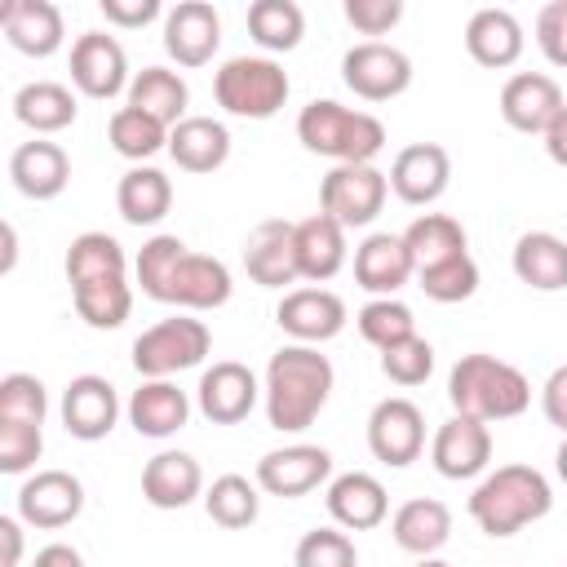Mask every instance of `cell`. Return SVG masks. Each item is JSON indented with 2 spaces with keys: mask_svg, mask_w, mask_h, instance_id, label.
Returning a JSON list of instances; mask_svg holds the SVG:
<instances>
[{
  "mask_svg": "<svg viewBox=\"0 0 567 567\" xmlns=\"http://www.w3.org/2000/svg\"><path fill=\"white\" fill-rule=\"evenodd\" d=\"M133 270L151 301L182 306V310H217L235 292L226 261H217L208 252H190L177 235H151L137 252Z\"/></svg>",
  "mask_w": 567,
  "mask_h": 567,
  "instance_id": "cell-1",
  "label": "cell"
},
{
  "mask_svg": "<svg viewBox=\"0 0 567 567\" xmlns=\"http://www.w3.org/2000/svg\"><path fill=\"white\" fill-rule=\"evenodd\" d=\"M332 363L328 354H319V346H279L266 363V381H261V403H266V421L279 434H301L306 425H315V416L323 412L328 394H332Z\"/></svg>",
  "mask_w": 567,
  "mask_h": 567,
  "instance_id": "cell-2",
  "label": "cell"
},
{
  "mask_svg": "<svg viewBox=\"0 0 567 567\" xmlns=\"http://www.w3.org/2000/svg\"><path fill=\"white\" fill-rule=\"evenodd\" d=\"M447 399L456 416L492 425V421H509L527 412L532 381L496 354H461L456 368L447 372Z\"/></svg>",
  "mask_w": 567,
  "mask_h": 567,
  "instance_id": "cell-3",
  "label": "cell"
},
{
  "mask_svg": "<svg viewBox=\"0 0 567 567\" xmlns=\"http://www.w3.org/2000/svg\"><path fill=\"white\" fill-rule=\"evenodd\" d=\"M549 509H554V487L536 465H496L470 496V518L478 523V532L496 540L523 532Z\"/></svg>",
  "mask_w": 567,
  "mask_h": 567,
  "instance_id": "cell-4",
  "label": "cell"
},
{
  "mask_svg": "<svg viewBox=\"0 0 567 567\" xmlns=\"http://www.w3.org/2000/svg\"><path fill=\"white\" fill-rule=\"evenodd\" d=\"M297 142L310 155H323L337 164H372L385 146V124L368 111H350L332 97H315L297 115Z\"/></svg>",
  "mask_w": 567,
  "mask_h": 567,
  "instance_id": "cell-5",
  "label": "cell"
},
{
  "mask_svg": "<svg viewBox=\"0 0 567 567\" xmlns=\"http://www.w3.org/2000/svg\"><path fill=\"white\" fill-rule=\"evenodd\" d=\"M292 84H288V71L270 58V53H239L230 62H221V71L213 75V97L226 115H239V120H270L284 102H288Z\"/></svg>",
  "mask_w": 567,
  "mask_h": 567,
  "instance_id": "cell-6",
  "label": "cell"
},
{
  "mask_svg": "<svg viewBox=\"0 0 567 567\" xmlns=\"http://www.w3.org/2000/svg\"><path fill=\"white\" fill-rule=\"evenodd\" d=\"M213 350V332L204 319L190 315H173L151 323L137 341H133V368L142 381H168L186 368H199Z\"/></svg>",
  "mask_w": 567,
  "mask_h": 567,
  "instance_id": "cell-7",
  "label": "cell"
},
{
  "mask_svg": "<svg viewBox=\"0 0 567 567\" xmlns=\"http://www.w3.org/2000/svg\"><path fill=\"white\" fill-rule=\"evenodd\" d=\"M385 195H390V177L377 164H337L319 182V213L354 230L377 221V213L385 208Z\"/></svg>",
  "mask_w": 567,
  "mask_h": 567,
  "instance_id": "cell-8",
  "label": "cell"
},
{
  "mask_svg": "<svg viewBox=\"0 0 567 567\" xmlns=\"http://www.w3.org/2000/svg\"><path fill=\"white\" fill-rule=\"evenodd\" d=\"M341 80L354 97L363 102H390L399 93H408L412 84V58L385 40H363L350 44L341 58Z\"/></svg>",
  "mask_w": 567,
  "mask_h": 567,
  "instance_id": "cell-9",
  "label": "cell"
},
{
  "mask_svg": "<svg viewBox=\"0 0 567 567\" xmlns=\"http://www.w3.org/2000/svg\"><path fill=\"white\" fill-rule=\"evenodd\" d=\"M71 84L84 93V97H115V93H128L133 75H128V58H124V44L106 31H84L75 35L71 44Z\"/></svg>",
  "mask_w": 567,
  "mask_h": 567,
  "instance_id": "cell-10",
  "label": "cell"
},
{
  "mask_svg": "<svg viewBox=\"0 0 567 567\" xmlns=\"http://www.w3.org/2000/svg\"><path fill=\"white\" fill-rule=\"evenodd\" d=\"M84 509V483L71 470H35L18 487V518L40 532H58L75 523Z\"/></svg>",
  "mask_w": 567,
  "mask_h": 567,
  "instance_id": "cell-11",
  "label": "cell"
},
{
  "mask_svg": "<svg viewBox=\"0 0 567 567\" xmlns=\"http://www.w3.org/2000/svg\"><path fill=\"white\" fill-rule=\"evenodd\" d=\"M368 447L381 465H412L425 447V416L412 399H381L372 412H368Z\"/></svg>",
  "mask_w": 567,
  "mask_h": 567,
  "instance_id": "cell-12",
  "label": "cell"
},
{
  "mask_svg": "<svg viewBox=\"0 0 567 567\" xmlns=\"http://www.w3.org/2000/svg\"><path fill=\"white\" fill-rule=\"evenodd\" d=\"M328 478H332V452L319 443H288V447H275L257 461V487L266 496L292 501V496L315 492Z\"/></svg>",
  "mask_w": 567,
  "mask_h": 567,
  "instance_id": "cell-13",
  "label": "cell"
},
{
  "mask_svg": "<svg viewBox=\"0 0 567 567\" xmlns=\"http://www.w3.org/2000/svg\"><path fill=\"white\" fill-rule=\"evenodd\" d=\"M261 399V381L239 359H217L195 385V403L213 425H239Z\"/></svg>",
  "mask_w": 567,
  "mask_h": 567,
  "instance_id": "cell-14",
  "label": "cell"
},
{
  "mask_svg": "<svg viewBox=\"0 0 567 567\" xmlns=\"http://www.w3.org/2000/svg\"><path fill=\"white\" fill-rule=\"evenodd\" d=\"M275 323L297 346H323L346 328V301L332 288H288L275 306Z\"/></svg>",
  "mask_w": 567,
  "mask_h": 567,
  "instance_id": "cell-15",
  "label": "cell"
},
{
  "mask_svg": "<svg viewBox=\"0 0 567 567\" xmlns=\"http://www.w3.org/2000/svg\"><path fill=\"white\" fill-rule=\"evenodd\" d=\"M115 421H120V394H115V385L106 377L80 372V377L66 381V390H62V425H66L71 439L97 443V439H106L115 430Z\"/></svg>",
  "mask_w": 567,
  "mask_h": 567,
  "instance_id": "cell-16",
  "label": "cell"
},
{
  "mask_svg": "<svg viewBox=\"0 0 567 567\" xmlns=\"http://www.w3.org/2000/svg\"><path fill=\"white\" fill-rule=\"evenodd\" d=\"M217 44H221V18L208 0H182L164 13V49L177 66L213 62Z\"/></svg>",
  "mask_w": 567,
  "mask_h": 567,
  "instance_id": "cell-17",
  "label": "cell"
},
{
  "mask_svg": "<svg viewBox=\"0 0 567 567\" xmlns=\"http://www.w3.org/2000/svg\"><path fill=\"white\" fill-rule=\"evenodd\" d=\"M563 106H567L563 102V89L545 71H518L501 89V115L518 133H540L545 137V128L563 115Z\"/></svg>",
  "mask_w": 567,
  "mask_h": 567,
  "instance_id": "cell-18",
  "label": "cell"
},
{
  "mask_svg": "<svg viewBox=\"0 0 567 567\" xmlns=\"http://www.w3.org/2000/svg\"><path fill=\"white\" fill-rule=\"evenodd\" d=\"M385 177H390V190L403 204L425 208V204H434L447 190V182H452V155L439 142H412V146H403L394 155V164H390Z\"/></svg>",
  "mask_w": 567,
  "mask_h": 567,
  "instance_id": "cell-19",
  "label": "cell"
},
{
  "mask_svg": "<svg viewBox=\"0 0 567 567\" xmlns=\"http://www.w3.org/2000/svg\"><path fill=\"white\" fill-rule=\"evenodd\" d=\"M244 270L261 288L297 284L301 279V270H297V221L270 217V221L252 226V235L244 244Z\"/></svg>",
  "mask_w": 567,
  "mask_h": 567,
  "instance_id": "cell-20",
  "label": "cell"
},
{
  "mask_svg": "<svg viewBox=\"0 0 567 567\" xmlns=\"http://www.w3.org/2000/svg\"><path fill=\"white\" fill-rule=\"evenodd\" d=\"M430 461L443 478H478L492 461V434L483 421H470V416H447L439 430H434V443H430Z\"/></svg>",
  "mask_w": 567,
  "mask_h": 567,
  "instance_id": "cell-21",
  "label": "cell"
},
{
  "mask_svg": "<svg viewBox=\"0 0 567 567\" xmlns=\"http://www.w3.org/2000/svg\"><path fill=\"white\" fill-rule=\"evenodd\" d=\"M328 514L341 532H368V527H381L385 514H390V496H385V483L368 470H350V474H337L328 483Z\"/></svg>",
  "mask_w": 567,
  "mask_h": 567,
  "instance_id": "cell-22",
  "label": "cell"
},
{
  "mask_svg": "<svg viewBox=\"0 0 567 567\" xmlns=\"http://www.w3.org/2000/svg\"><path fill=\"white\" fill-rule=\"evenodd\" d=\"M0 27H4L9 44L27 58H49L66 40L62 9L53 0H4L0 4Z\"/></svg>",
  "mask_w": 567,
  "mask_h": 567,
  "instance_id": "cell-23",
  "label": "cell"
},
{
  "mask_svg": "<svg viewBox=\"0 0 567 567\" xmlns=\"http://www.w3.org/2000/svg\"><path fill=\"white\" fill-rule=\"evenodd\" d=\"M412 275H416V266H412L403 235L377 230L354 248V284L372 297H394Z\"/></svg>",
  "mask_w": 567,
  "mask_h": 567,
  "instance_id": "cell-24",
  "label": "cell"
},
{
  "mask_svg": "<svg viewBox=\"0 0 567 567\" xmlns=\"http://www.w3.org/2000/svg\"><path fill=\"white\" fill-rule=\"evenodd\" d=\"M523 44H527L523 22H518L509 9L487 4V9L470 13V22H465V49H470V58H474L478 66L505 71V66H514V62L523 58Z\"/></svg>",
  "mask_w": 567,
  "mask_h": 567,
  "instance_id": "cell-25",
  "label": "cell"
},
{
  "mask_svg": "<svg viewBox=\"0 0 567 567\" xmlns=\"http://www.w3.org/2000/svg\"><path fill=\"white\" fill-rule=\"evenodd\" d=\"M9 177L27 199H58L71 182V159L58 142L31 137L22 146H13L9 155Z\"/></svg>",
  "mask_w": 567,
  "mask_h": 567,
  "instance_id": "cell-26",
  "label": "cell"
},
{
  "mask_svg": "<svg viewBox=\"0 0 567 567\" xmlns=\"http://www.w3.org/2000/svg\"><path fill=\"white\" fill-rule=\"evenodd\" d=\"M204 492V470L190 452H155L142 470V496L155 509H186Z\"/></svg>",
  "mask_w": 567,
  "mask_h": 567,
  "instance_id": "cell-27",
  "label": "cell"
},
{
  "mask_svg": "<svg viewBox=\"0 0 567 567\" xmlns=\"http://www.w3.org/2000/svg\"><path fill=\"white\" fill-rule=\"evenodd\" d=\"M168 155L186 173H217L230 159V133L213 115H186L168 128Z\"/></svg>",
  "mask_w": 567,
  "mask_h": 567,
  "instance_id": "cell-28",
  "label": "cell"
},
{
  "mask_svg": "<svg viewBox=\"0 0 567 567\" xmlns=\"http://www.w3.org/2000/svg\"><path fill=\"white\" fill-rule=\"evenodd\" d=\"M390 536H394L399 549H408L416 558H434L452 536V509L443 501H434V496H412V501H403L394 509Z\"/></svg>",
  "mask_w": 567,
  "mask_h": 567,
  "instance_id": "cell-29",
  "label": "cell"
},
{
  "mask_svg": "<svg viewBox=\"0 0 567 567\" xmlns=\"http://www.w3.org/2000/svg\"><path fill=\"white\" fill-rule=\"evenodd\" d=\"M186 416H190V399L173 381H142L128 394V425L142 439H168L186 425Z\"/></svg>",
  "mask_w": 567,
  "mask_h": 567,
  "instance_id": "cell-30",
  "label": "cell"
},
{
  "mask_svg": "<svg viewBox=\"0 0 567 567\" xmlns=\"http://www.w3.org/2000/svg\"><path fill=\"white\" fill-rule=\"evenodd\" d=\"M346 266V226L328 213L297 221V270L306 284H328Z\"/></svg>",
  "mask_w": 567,
  "mask_h": 567,
  "instance_id": "cell-31",
  "label": "cell"
},
{
  "mask_svg": "<svg viewBox=\"0 0 567 567\" xmlns=\"http://www.w3.org/2000/svg\"><path fill=\"white\" fill-rule=\"evenodd\" d=\"M514 275L536 288V292H558L567 288V239H558L554 230H527L514 244Z\"/></svg>",
  "mask_w": 567,
  "mask_h": 567,
  "instance_id": "cell-32",
  "label": "cell"
},
{
  "mask_svg": "<svg viewBox=\"0 0 567 567\" xmlns=\"http://www.w3.org/2000/svg\"><path fill=\"white\" fill-rule=\"evenodd\" d=\"M115 208L128 226H155L173 208V182L151 164H133L115 186Z\"/></svg>",
  "mask_w": 567,
  "mask_h": 567,
  "instance_id": "cell-33",
  "label": "cell"
},
{
  "mask_svg": "<svg viewBox=\"0 0 567 567\" xmlns=\"http://www.w3.org/2000/svg\"><path fill=\"white\" fill-rule=\"evenodd\" d=\"M186 102H190V89H186V80H182L177 71H168V66H142V71L133 75V84H128V106L146 111V115L159 120L164 128H173V124L186 120Z\"/></svg>",
  "mask_w": 567,
  "mask_h": 567,
  "instance_id": "cell-34",
  "label": "cell"
},
{
  "mask_svg": "<svg viewBox=\"0 0 567 567\" xmlns=\"http://www.w3.org/2000/svg\"><path fill=\"white\" fill-rule=\"evenodd\" d=\"M75 93L58 80H31L13 93V115L31 133H62L66 124H75Z\"/></svg>",
  "mask_w": 567,
  "mask_h": 567,
  "instance_id": "cell-35",
  "label": "cell"
},
{
  "mask_svg": "<svg viewBox=\"0 0 567 567\" xmlns=\"http://www.w3.org/2000/svg\"><path fill=\"white\" fill-rule=\"evenodd\" d=\"M403 244H408L416 270H430V266H443V261L470 252L465 226H461L456 217H447V213H421V217L403 230Z\"/></svg>",
  "mask_w": 567,
  "mask_h": 567,
  "instance_id": "cell-36",
  "label": "cell"
},
{
  "mask_svg": "<svg viewBox=\"0 0 567 567\" xmlns=\"http://www.w3.org/2000/svg\"><path fill=\"white\" fill-rule=\"evenodd\" d=\"M128 275V257L120 248V239H111L106 230H84L71 239L66 248V284H93V279H120Z\"/></svg>",
  "mask_w": 567,
  "mask_h": 567,
  "instance_id": "cell-37",
  "label": "cell"
},
{
  "mask_svg": "<svg viewBox=\"0 0 567 567\" xmlns=\"http://www.w3.org/2000/svg\"><path fill=\"white\" fill-rule=\"evenodd\" d=\"M248 35L266 53H288L306 35V13L297 0H252L248 4Z\"/></svg>",
  "mask_w": 567,
  "mask_h": 567,
  "instance_id": "cell-38",
  "label": "cell"
},
{
  "mask_svg": "<svg viewBox=\"0 0 567 567\" xmlns=\"http://www.w3.org/2000/svg\"><path fill=\"white\" fill-rule=\"evenodd\" d=\"M71 301H75V315L89 328H120L128 319V310H133V288H128V275L93 279V284H75Z\"/></svg>",
  "mask_w": 567,
  "mask_h": 567,
  "instance_id": "cell-39",
  "label": "cell"
},
{
  "mask_svg": "<svg viewBox=\"0 0 567 567\" xmlns=\"http://www.w3.org/2000/svg\"><path fill=\"white\" fill-rule=\"evenodd\" d=\"M204 509L217 527L226 532H239V527H252L257 514H261V496H257V483H248L244 474H221L213 478V487L204 492Z\"/></svg>",
  "mask_w": 567,
  "mask_h": 567,
  "instance_id": "cell-40",
  "label": "cell"
},
{
  "mask_svg": "<svg viewBox=\"0 0 567 567\" xmlns=\"http://www.w3.org/2000/svg\"><path fill=\"white\" fill-rule=\"evenodd\" d=\"M106 137H111L115 155H124V159H133V164L151 159L155 151H168V128H164L159 120H151L146 111L128 106V102H124V106L111 115Z\"/></svg>",
  "mask_w": 567,
  "mask_h": 567,
  "instance_id": "cell-41",
  "label": "cell"
},
{
  "mask_svg": "<svg viewBox=\"0 0 567 567\" xmlns=\"http://www.w3.org/2000/svg\"><path fill=\"white\" fill-rule=\"evenodd\" d=\"M354 323H359V337H363L368 346H377V350H390V346L416 337L412 306H403L399 297H372V301L354 315Z\"/></svg>",
  "mask_w": 567,
  "mask_h": 567,
  "instance_id": "cell-42",
  "label": "cell"
},
{
  "mask_svg": "<svg viewBox=\"0 0 567 567\" xmlns=\"http://www.w3.org/2000/svg\"><path fill=\"white\" fill-rule=\"evenodd\" d=\"M416 284H421V292H425L430 301L452 306V301H465V297L478 292V266H474L470 252H461V257H452V261H443V266L416 270Z\"/></svg>",
  "mask_w": 567,
  "mask_h": 567,
  "instance_id": "cell-43",
  "label": "cell"
},
{
  "mask_svg": "<svg viewBox=\"0 0 567 567\" xmlns=\"http://www.w3.org/2000/svg\"><path fill=\"white\" fill-rule=\"evenodd\" d=\"M292 567H359V554L341 527H315L297 540Z\"/></svg>",
  "mask_w": 567,
  "mask_h": 567,
  "instance_id": "cell-44",
  "label": "cell"
},
{
  "mask_svg": "<svg viewBox=\"0 0 567 567\" xmlns=\"http://www.w3.org/2000/svg\"><path fill=\"white\" fill-rule=\"evenodd\" d=\"M44 412H49V394H44V381L31 377V372H9L0 381V421H31V425H44Z\"/></svg>",
  "mask_w": 567,
  "mask_h": 567,
  "instance_id": "cell-45",
  "label": "cell"
},
{
  "mask_svg": "<svg viewBox=\"0 0 567 567\" xmlns=\"http://www.w3.org/2000/svg\"><path fill=\"white\" fill-rule=\"evenodd\" d=\"M381 372L394 381V385H421L430 381L434 372V346L425 337H408L390 350H381Z\"/></svg>",
  "mask_w": 567,
  "mask_h": 567,
  "instance_id": "cell-46",
  "label": "cell"
},
{
  "mask_svg": "<svg viewBox=\"0 0 567 567\" xmlns=\"http://www.w3.org/2000/svg\"><path fill=\"white\" fill-rule=\"evenodd\" d=\"M44 452V434L31 421H0V474H27Z\"/></svg>",
  "mask_w": 567,
  "mask_h": 567,
  "instance_id": "cell-47",
  "label": "cell"
},
{
  "mask_svg": "<svg viewBox=\"0 0 567 567\" xmlns=\"http://www.w3.org/2000/svg\"><path fill=\"white\" fill-rule=\"evenodd\" d=\"M341 13H346V22H350L359 35H385V31L399 27L403 0H346Z\"/></svg>",
  "mask_w": 567,
  "mask_h": 567,
  "instance_id": "cell-48",
  "label": "cell"
},
{
  "mask_svg": "<svg viewBox=\"0 0 567 567\" xmlns=\"http://www.w3.org/2000/svg\"><path fill=\"white\" fill-rule=\"evenodd\" d=\"M536 44L554 66H567V0H549L536 13Z\"/></svg>",
  "mask_w": 567,
  "mask_h": 567,
  "instance_id": "cell-49",
  "label": "cell"
},
{
  "mask_svg": "<svg viewBox=\"0 0 567 567\" xmlns=\"http://www.w3.org/2000/svg\"><path fill=\"white\" fill-rule=\"evenodd\" d=\"M97 9L115 27H146L151 18H159V0H102Z\"/></svg>",
  "mask_w": 567,
  "mask_h": 567,
  "instance_id": "cell-50",
  "label": "cell"
},
{
  "mask_svg": "<svg viewBox=\"0 0 567 567\" xmlns=\"http://www.w3.org/2000/svg\"><path fill=\"white\" fill-rule=\"evenodd\" d=\"M540 412L549 425H558L567 434V363L549 372V381L540 385Z\"/></svg>",
  "mask_w": 567,
  "mask_h": 567,
  "instance_id": "cell-51",
  "label": "cell"
},
{
  "mask_svg": "<svg viewBox=\"0 0 567 567\" xmlns=\"http://www.w3.org/2000/svg\"><path fill=\"white\" fill-rule=\"evenodd\" d=\"M31 567H84V558H80V549H75V545L53 540V545H44V549L35 554V563H31Z\"/></svg>",
  "mask_w": 567,
  "mask_h": 567,
  "instance_id": "cell-52",
  "label": "cell"
},
{
  "mask_svg": "<svg viewBox=\"0 0 567 567\" xmlns=\"http://www.w3.org/2000/svg\"><path fill=\"white\" fill-rule=\"evenodd\" d=\"M0 540H4V567H18L22 563V518L4 514L0 518Z\"/></svg>",
  "mask_w": 567,
  "mask_h": 567,
  "instance_id": "cell-53",
  "label": "cell"
},
{
  "mask_svg": "<svg viewBox=\"0 0 567 567\" xmlns=\"http://www.w3.org/2000/svg\"><path fill=\"white\" fill-rule=\"evenodd\" d=\"M545 151H549V159H554L558 168H567V106H563V115L545 128Z\"/></svg>",
  "mask_w": 567,
  "mask_h": 567,
  "instance_id": "cell-54",
  "label": "cell"
},
{
  "mask_svg": "<svg viewBox=\"0 0 567 567\" xmlns=\"http://www.w3.org/2000/svg\"><path fill=\"white\" fill-rule=\"evenodd\" d=\"M13 257H18V235L13 226H4V270H13Z\"/></svg>",
  "mask_w": 567,
  "mask_h": 567,
  "instance_id": "cell-55",
  "label": "cell"
},
{
  "mask_svg": "<svg viewBox=\"0 0 567 567\" xmlns=\"http://www.w3.org/2000/svg\"><path fill=\"white\" fill-rule=\"evenodd\" d=\"M554 470H558V478L567 483V434H563V443H558V452H554Z\"/></svg>",
  "mask_w": 567,
  "mask_h": 567,
  "instance_id": "cell-56",
  "label": "cell"
},
{
  "mask_svg": "<svg viewBox=\"0 0 567 567\" xmlns=\"http://www.w3.org/2000/svg\"><path fill=\"white\" fill-rule=\"evenodd\" d=\"M416 567H452V563H443V558H421Z\"/></svg>",
  "mask_w": 567,
  "mask_h": 567,
  "instance_id": "cell-57",
  "label": "cell"
}]
</instances>
